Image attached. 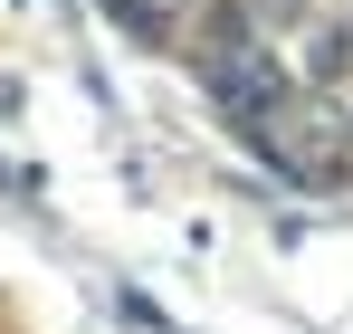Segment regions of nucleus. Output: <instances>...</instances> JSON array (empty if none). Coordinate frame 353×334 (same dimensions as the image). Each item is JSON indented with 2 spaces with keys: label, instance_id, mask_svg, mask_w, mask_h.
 I'll return each mask as SVG.
<instances>
[{
  "label": "nucleus",
  "instance_id": "1",
  "mask_svg": "<svg viewBox=\"0 0 353 334\" xmlns=\"http://www.w3.org/2000/svg\"><path fill=\"white\" fill-rule=\"evenodd\" d=\"M210 96H220V115H230V124L268 134V124H277V106H287V77H277V57H258L248 39H230V48L210 57Z\"/></svg>",
  "mask_w": 353,
  "mask_h": 334
},
{
  "label": "nucleus",
  "instance_id": "2",
  "mask_svg": "<svg viewBox=\"0 0 353 334\" xmlns=\"http://www.w3.org/2000/svg\"><path fill=\"white\" fill-rule=\"evenodd\" d=\"M143 10H191V0H143Z\"/></svg>",
  "mask_w": 353,
  "mask_h": 334
}]
</instances>
